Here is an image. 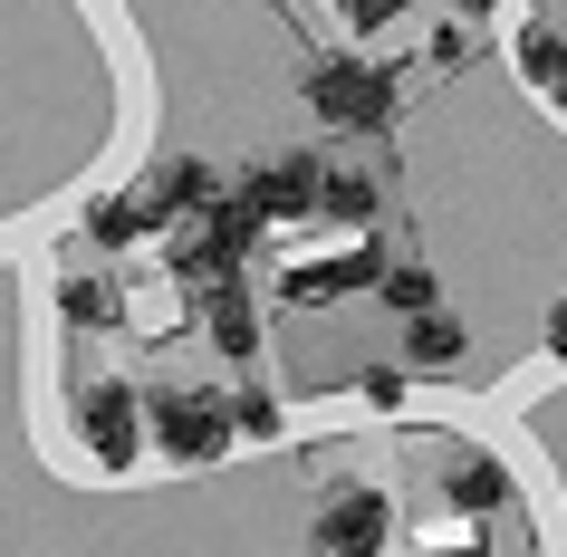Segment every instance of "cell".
Here are the masks:
<instances>
[{"label":"cell","instance_id":"obj_1","mask_svg":"<svg viewBox=\"0 0 567 557\" xmlns=\"http://www.w3.org/2000/svg\"><path fill=\"white\" fill-rule=\"evenodd\" d=\"M299 87H308V116L337 125V135H385L404 116V78L385 59H357V49H318L299 68Z\"/></svg>","mask_w":567,"mask_h":557},{"label":"cell","instance_id":"obj_2","mask_svg":"<svg viewBox=\"0 0 567 557\" xmlns=\"http://www.w3.org/2000/svg\"><path fill=\"white\" fill-rule=\"evenodd\" d=\"M135 404H145V442L164 462L203 471V462L231 452V413H221V394H203V384H145Z\"/></svg>","mask_w":567,"mask_h":557},{"label":"cell","instance_id":"obj_3","mask_svg":"<svg viewBox=\"0 0 567 557\" xmlns=\"http://www.w3.org/2000/svg\"><path fill=\"white\" fill-rule=\"evenodd\" d=\"M78 442L96 452V471H135L145 462V404L125 375H96L78 384Z\"/></svg>","mask_w":567,"mask_h":557},{"label":"cell","instance_id":"obj_4","mask_svg":"<svg viewBox=\"0 0 567 557\" xmlns=\"http://www.w3.org/2000/svg\"><path fill=\"white\" fill-rule=\"evenodd\" d=\"M385 538H394V499L365 491V481H357V491H328V499H318V519H308V548H318V557H375Z\"/></svg>","mask_w":567,"mask_h":557},{"label":"cell","instance_id":"obj_5","mask_svg":"<svg viewBox=\"0 0 567 557\" xmlns=\"http://www.w3.org/2000/svg\"><path fill=\"white\" fill-rule=\"evenodd\" d=\"M375 269H385V240L365 231V240H347L337 260H289V279H279V298H289V308H337V298L375 289Z\"/></svg>","mask_w":567,"mask_h":557},{"label":"cell","instance_id":"obj_6","mask_svg":"<svg viewBox=\"0 0 567 557\" xmlns=\"http://www.w3.org/2000/svg\"><path fill=\"white\" fill-rule=\"evenodd\" d=\"M318 164H328V154H260L231 193L260 212V221H308V212H318Z\"/></svg>","mask_w":567,"mask_h":557},{"label":"cell","instance_id":"obj_7","mask_svg":"<svg viewBox=\"0 0 567 557\" xmlns=\"http://www.w3.org/2000/svg\"><path fill=\"white\" fill-rule=\"evenodd\" d=\"M212 193H221V174H212L203 154H164V164H154V174L135 183V203H145V221H154V231H164V221H193V212H203Z\"/></svg>","mask_w":567,"mask_h":557},{"label":"cell","instance_id":"obj_8","mask_svg":"<svg viewBox=\"0 0 567 557\" xmlns=\"http://www.w3.org/2000/svg\"><path fill=\"white\" fill-rule=\"evenodd\" d=\"M193 298H203L193 318H203L212 355H231V365H250V355H260V308H250V289H240V269H231V279H212V289H193Z\"/></svg>","mask_w":567,"mask_h":557},{"label":"cell","instance_id":"obj_9","mask_svg":"<svg viewBox=\"0 0 567 557\" xmlns=\"http://www.w3.org/2000/svg\"><path fill=\"white\" fill-rule=\"evenodd\" d=\"M375 203H385L375 164H318V212H328V221H347V231H375Z\"/></svg>","mask_w":567,"mask_h":557},{"label":"cell","instance_id":"obj_10","mask_svg":"<svg viewBox=\"0 0 567 557\" xmlns=\"http://www.w3.org/2000/svg\"><path fill=\"white\" fill-rule=\"evenodd\" d=\"M462 347H472V337H462V318H443V308H414V318H404V365H423V375H452Z\"/></svg>","mask_w":567,"mask_h":557},{"label":"cell","instance_id":"obj_11","mask_svg":"<svg viewBox=\"0 0 567 557\" xmlns=\"http://www.w3.org/2000/svg\"><path fill=\"white\" fill-rule=\"evenodd\" d=\"M59 318L78 337H106V327H125V289L116 279H59Z\"/></svg>","mask_w":567,"mask_h":557},{"label":"cell","instance_id":"obj_12","mask_svg":"<svg viewBox=\"0 0 567 557\" xmlns=\"http://www.w3.org/2000/svg\"><path fill=\"white\" fill-rule=\"evenodd\" d=\"M78 231H87L96 250H135V240L154 231V221H145V203H135V193H96V203H87V221H78Z\"/></svg>","mask_w":567,"mask_h":557},{"label":"cell","instance_id":"obj_13","mask_svg":"<svg viewBox=\"0 0 567 557\" xmlns=\"http://www.w3.org/2000/svg\"><path fill=\"white\" fill-rule=\"evenodd\" d=\"M443 491L462 499L472 519H491V509H509V471H501V462H481V452H472V462H452V471H443Z\"/></svg>","mask_w":567,"mask_h":557},{"label":"cell","instance_id":"obj_14","mask_svg":"<svg viewBox=\"0 0 567 557\" xmlns=\"http://www.w3.org/2000/svg\"><path fill=\"white\" fill-rule=\"evenodd\" d=\"M375 308L414 318V308H443V289H433V269H423V260H385V269H375Z\"/></svg>","mask_w":567,"mask_h":557},{"label":"cell","instance_id":"obj_15","mask_svg":"<svg viewBox=\"0 0 567 557\" xmlns=\"http://www.w3.org/2000/svg\"><path fill=\"white\" fill-rule=\"evenodd\" d=\"M509 59H519V78H529V87H548V78L567 68V30H558V20H519Z\"/></svg>","mask_w":567,"mask_h":557},{"label":"cell","instance_id":"obj_16","mask_svg":"<svg viewBox=\"0 0 567 557\" xmlns=\"http://www.w3.org/2000/svg\"><path fill=\"white\" fill-rule=\"evenodd\" d=\"M221 413H231V442H279V433H289V404H279L269 384H240Z\"/></svg>","mask_w":567,"mask_h":557},{"label":"cell","instance_id":"obj_17","mask_svg":"<svg viewBox=\"0 0 567 557\" xmlns=\"http://www.w3.org/2000/svg\"><path fill=\"white\" fill-rule=\"evenodd\" d=\"M174 279H183V289H212V279H231V260H221V250L183 221V231H174Z\"/></svg>","mask_w":567,"mask_h":557},{"label":"cell","instance_id":"obj_18","mask_svg":"<svg viewBox=\"0 0 567 557\" xmlns=\"http://www.w3.org/2000/svg\"><path fill=\"white\" fill-rule=\"evenodd\" d=\"M423 59H433V68H452V78H462V68L481 59V30H472V20H443V30H433V49H423Z\"/></svg>","mask_w":567,"mask_h":557},{"label":"cell","instance_id":"obj_19","mask_svg":"<svg viewBox=\"0 0 567 557\" xmlns=\"http://www.w3.org/2000/svg\"><path fill=\"white\" fill-rule=\"evenodd\" d=\"M347 394H365L375 413H394V404H404V365H357V384H347Z\"/></svg>","mask_w":567,"mask_h":557},{"label":"cell","instance_id":"obj_20","mask_svg":"<svg viewBox=\"0 0 567 557\" xmlns=\"http://www.w3.org/2000/svg\"><path fill=\"white\" fill-rule=\"evenodd\" d=\"M394 10H404V0H347V20H357V30H375V20H394Z\"/></svg>","mask_w":567,"mask_h":557},{"label":"cell","instance_id":"obj_21","mask_svg":"<svg viewBox=\"0 0 567 557\" xmlns=\"http://www.w3.org/2000/svg\"><path fill=\"white\" fill-rule=\"evenodd\" d=\"M548 355L567 365V289H558V308H548Z\"/></svg>","mask_w":567,"mask_h":557},{"label":"cell","instance_id":"obj_22","mask_svg":"<svg viewBox=\"0 0 567 557\" xmlns=\"http://www.w3.org/2000/svg\"><path fill=\"white\" fill-rule=\"evenodd\" d=\"M538 96H548V106H558V116H567V68H558V78H548V87H538Z\"/></svg>","mask_w":567,"mask_h":557},{"label":"cell","instance_id":"obj_23","mask_svg":"<svg viewBox=\"0 0 567 557\" xmlns=\"http://www.w3.org/2000/svg\"><path fill=\"white\" fill-rule=\"evenodd\" d=\"M423 557H491V548H472V538H462V548H423Z\"/></svg>","mask_w":567,"mask_h":557},{"label":"cell","instance_id":"obj_24","mask_svg":"<svg viewBox=\"0 0 567 557\" xmlns=\"http://www.w3.org/2000/svg\"><path fill=\"white\" fill-rule=\"evenodd\" d=\"M452 10H462V20H481V10H501V0H452Z\"/></svg>","mask_w":567,"mask_h":557},{"label":"cell","instance_id":"obj_25","mask_svg":"<svg viewBox=\"0 0 567 557\" xmlns=\"http://www.w3.org/2000/svg\"><path fill=\"white\" fill-rule=\"evenodd\" d=\"M260 10H289V0H260Z\"/></svg>","mask_w":567,"mask_h":557}]
</instances>
